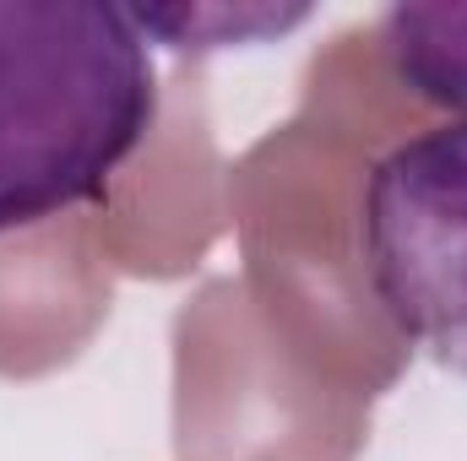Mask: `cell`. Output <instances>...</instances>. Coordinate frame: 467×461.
I'll return each instance as SVG.
<instances>
[{
	"label": "cell",
	"instance_id": "obj_1",
	"mask_svg": "<svg viewBox=\"0 0 467 461\" xmlns=\"http://www.w3.org/2000/svg\"><path fill=\"white\" fill-rule=\"evenodd\" d=\"M152 119V44L130 11L0 0V233L104 201Z\"/></svg>",
	"mask_w": 467,
	"mask_h": 461
},
{
	"label": "cell",
	"instance_id": "obj_2",
	"mask_svg": "<svg viewBox=\"0 0 467 461\" xmlns=\"http://www.w3.org/2000/svg\"><path fill=\"white\" fill-rule=\"evenodd\" d=\"M358 244L386 321L467 380V119L419 130L375 158Z\"/></svg>",
	"mask_w": 467,
	"mask_h": 461
},
{
	"label": "cell",
	"instance_id": "obj_3",
	"mask_svg": "<svg viewBox=\"0 0 467 461\" xmlns=\"http://www.w3.org/2000/svg\"><path fill=\"white\" fill-rule=\"evenodd\" d=\"M380 49L419 104L467 119V0L391 5L380 16Z\"/></svg>",
	"mask_w": 467,
	"mask_h": 461
},
{
	"label": "cell",
	"instance_id": "obj_4",
	"mask_svg": "<svg viewBox=\"0 0 467 461\" xmlns=\"http://www.w3.org/2000/svg\"><path fill=\"white\" fill-rule=\"evenodd\" d=\"M310 11H229V5H174V11H130L141 38H163L169 49H234V44H261L288 27H299Z\"/></svg>",
	"mask_w": 467,
	"mask_h": 461
}]
</instances>
